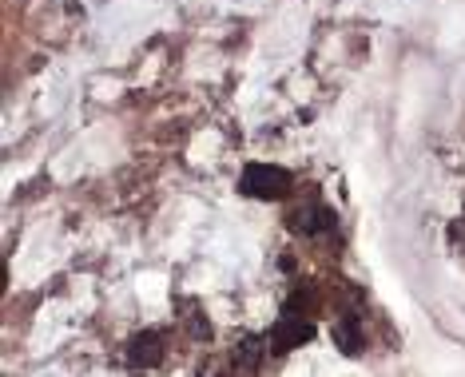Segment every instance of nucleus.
Wrapping results in <instances>:
<instances>
[{"instance_id": "nucleus-1", "label": "nucleus", "mask_w": 465, "mask_h": 377, "mask_svg": "<svg viewBox=\"0 0 465 377\" xmlns=\"http://www.w3.org/2000/svg\"><path fill=\"white\" fill-rule=\"evenodd\" d=\"M239 191H243L247 198H283L286 191H291V171L274 167V163H251V167H243V175H239Z\"/></svg>"}, {"instance_id": "nucleus-2", "label": "nucleus", "mask_w": 465, "mask_h": 377, "mask_svg": "<svg viewBox=\"0 0 465 377\" xmlns=\"http://www.w3.org/2000/svg\"><path fill=\"white\" fill-rule=\"evenodd\" d=\"M314 337V326L306 322V317H294V314H286L279 326L271 330V349L274 354H291V349H298V346H306Z\"/></svg>"}, {"instance_id": "nucleus-3", "label": "nucleus", "mask_w": 465, "mask_h": 377, "mask_svg": "<svg viewBox=\"0 0 465 377\" xmlns=\"http://www.w3.org/2000/svg\"><path fill=\"white\" fill-rule=\"evenodd\" d=\"M291 230H298V235H318V230H334V210H330V207H323V203L291 210Z\"/></svg>"}, {"instance_id": "nucleus-4", "label": "nucleus", "mask_w": 465, "mask_h": 377, "mask_svg": "<svg viewBox=\"0 0 465 377\" xmlns=\"http://www.w3.org/2000/svg\"><path fill=\"white\" fill-rule=\"evenodd\" d=\"M163 357V337L155 334V330H147V334H135L132 337V346H128V361L132 366H155Z\"/></svg>"}, {"instance_id": "nucleus-5", "label": "nucleus", "mask_w": 465, "mask_h": 377, "mask_svg": "<svg viewBox=\"0 0 465 377\" xmlns=\"http://www.w3.org/2000/svg\"><path fill=\"white\" fill-rule=\"evenodd\" d=\"M334 346L342 349L346 357H354L362 349V334H358V322L354 317H342L338 326H334Z\"/></svg>"}, {"instance_id": "nucleus-6", "label": "nucleus", "mask_w": 465, "mask_h": 377, "mask_svg": "<svg viewBox=\"0 0 465 377\" xmlns=\"http://www.w3.org/2000/svg\"><path fill=\"white\" fill-rule=\"evenodd\" d=\"M239 361H247V366H251L254 357H259V342H254V337H247V342H239Z\"/></svg>"}]
</instances>
